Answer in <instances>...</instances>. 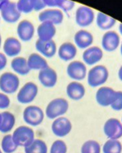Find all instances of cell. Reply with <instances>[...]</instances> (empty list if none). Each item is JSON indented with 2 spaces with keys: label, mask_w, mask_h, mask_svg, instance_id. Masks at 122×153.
<instances>
[{
  "label": "cell",
  "mask_w": 122,
  "mask_h": 153,
  "mask_svg": "<svg viewBox=\"0 0 122 153\" xmlns=\"http://www.w3.org/2000/svg\"><path fill=\"white\" fill-rule=\"evenodd\" d=\"M109 70L104 65L95 66L87 73V83L91 87L95 88L104 85L109 78Z\"/></svg>",
  "instance_id": "obj_1"
},
{
  "label": "cell",
  "mask_w": 122,
  "mask_h": 153,
  "mask_svg": "<svg viewBox=\"0 0 122 153\" xmlns=\"http://www.w3.org/2000/svg\"><path fill=\"white\" fill-rule=\"evenodd\" d=\"M69 107L70 104L66 99H54L47 106L46 116L50 119H56L66 114L69 110Z\"/></svg>",
  "instance_id": "obj_2"
},
{
  "label": "cell",
  "mask_w": 122,
  "mask_h": 153,
  "mask_svg": "<svg viewBox=\"0 0 122 153\" xmlns=\"http://www.w3.org/2000/svg\"><path fill=\"white\" fill-rule=\"evenodd\" d=\"M13 140L17 146L28 147L35 139V134L32 128L25 126L18 127L12 134Z\"/></svg>",
  "instance_id": "obj_3"
},
{
  "label": "cell",
  "mask_w": 122,
  "mask_h": 153,
  "mask_svg": "<svg viewBox=\"0 0 122 153\" xmlns=\"http://www.w3.org/2000/svg\"><path fill=\"white\" fill-rule=\"evenodd\" d=\"M19 85V77L13 73H3L0 76V89L6 94H13L16 92Z\"/></svg>",
  "instance_id": "obj_4"
},
{
  "label": "cell",
  "mask_w": 122,
  "mask_h": 153,
  "mask_svg": "<svg viewBox=\"0 0 122 153\" xmlns=\"http://www.w3.org/2000/svg\"><path fill=\"white\" fill-rule=\"evenodd\" d=\"M44 113L37 106L31 105L27 107L23 112V119L27 124L32 126H37L43 123Z\"/></svg>",
  "instance_id": "obj_5"
},
{
  "label": "cell",
  "mask_w": 122,
  "mask_h": 153,
  "mask_svg": "<svg viewBox=\"0 0 122 153\" xmlns=\"http://www.w3.org/2000/svg\"><path fill=\"white\" fill-rule=\"evenodd\" d=\"M95 18L94 10L87 6H81L76 9L75 21L80 27L84 28L91 25L94 22Z\"/></svg>",
  "instance_id": "obj_6"
},
{
  "label": "cell",
  "mask_w": 122,
  "mask_h": 153,
  "mask_svg": "<svg viewBox=\"0 0 122 153\" xmlns=\"http://www.w3.org/2000/svg\"><path fill=\"white\" fill-rule=\"evenodd\" d=\"M38 87L33 82H28L22 86L17 95V100L21 104L32 103L38 94Z\"/></svg>",
  "instance_id": "obj_7"
},
{
  "label": "cell",
  "mask_w": 122,
  "mask_h": 153,
  "mask_svg": "<svg viewBox=\"0 0 122 153\" xmlns=\"http://www.w3.org/2000/svg\"><path fill=\"white\" fill-rule=\"evenodd\" d=\"M103 132L106 137L112 140H119L122 137V123L118 118H110L106 121Z\"/></svg>",
  "instance_id": "obj_8"
},
{
  "label": "cell",
  "mask_w": 122,
  "mask_h": 153,
  "mask_svg": "<svg viewBox=\"0 0 122 153\" xmlns=\"http://www.w3.org/2000/svg\"><path fill=\"white\" fill-rule=\"evenodd\" d=\"M117 91L110 87L102 86L97 90L95 93V100L98 105L102 107L111 106L115 100Z\"/></svg>",
  "instance_id": "obj_9"
},
{
  "label": "cell",
  "mask_w": 122,
  "mask_h": 153,
  "mask_svg": "<svg viewBox=\"0 0 122 153\" xmlns=\"http://www.w3.org/2000/svg\"><path fill=\"white\" fill-rule=\"evenodd\" d=\"M68 76L72 80L82 81L86 77L87 74V66L81 61H72L67 66L66 69Z\"/></svg>",
  "instance_id": "obj_10"
},
{
  "label": "cell",
  "mask_w": 122,
  "mask_h": 153,
  "mask_svg": "<svg viewBox=\"0 0 122 153\" xmlns=\"http://www.w3.org/2000/svg\"><path fill=\"white\" fill-rule=\"evenodd\" d=\"M72 123L66 117H59L55 119L51 125L53 134L59 137H64L72 130Z\"/></svg>",
  "instance_id": "obj_11"
},
{
  "label": "cell",
  "mask_w": 122,
  "mask_h": 153,
  "mask_svg": "<svg viewBox=\"0 0 122 153\" xmlns=\"http://www.w3.org/2000/svg\"><path fill=\"white\" fill-rule=\"evenodd\" d=\"M21 13L17 7V3L8 1L7 4L1 10V17L4 22L10 24L16 23L21 18Z\"/></svg>",
  "instance_id": "obj_12"
},
{
  "label": "cell",
  "mask_w": 122,
  "mask_h": 153,
  "mask_svg": "<svg viewBox=\"0 0 122 153\" xmlns=\"http://www.w3.org/2000/svg\"><path fill=\"white\" fill-rule=\"evenodd\" d=\"M121 44L120 36L115 31H107L102 38V48L108 52L117 50Z\"/></svg>",
  "instance_id": "obj_13"
},
{
  "label": "cell",
  "mask_w": 122,
  "mask_h": 153,
  "mask_svg": "<svg viewBox=\"0 0 122 153\" xmlns=\"http://www.w3.org/2000/svg\"><path fill=\"white\" fill-rule=\"evenodd\" d=\"M82 58L85 65L94 66L102 60L103 58V51L102 48L98 46L90 47L85 49Z\"/></svg>",
  "instance_id": "obj_14"
},
{
  "label": "cell",
  "mask_w": 122,
  "mask_h": 153,
  "mask_svg": "<svg viewBox=\"0 0 122 153\" xmlns=\"http://www.w3.org/2000/svg\"><path fill=\"white\" fill-rule=\"evenodd\" d=\"M38 18L41 23L49 22L55 25L62 23L64 20V13L59 9H47L39 13Z\"/></svg>",
  "instance_id": "obj_15"
},
{
  "label": "cell",
  "mask_w": 122,
  "mask_h": 153,
  "mask_svg": "<svg viewBox=\"0 0 122 153\" xmlns=\"http://www.w3.org/2000/svg\"><path fill=\"white\" fill-rule=\"evenodd\" d=\"M38 78L40 84L45 88H53L58 81V74L54 69L48 66L39 71Z\"/></svg>",
  "instance_id": "obj_16"
},
{
  "label": "cell",
  "mask_w": 122,
  "mask_h": 153,
  "mask_svg": "<svg viewBox=\"0 0 122 153\" xmlns=\"http://www.w3.org/2000/svg\"><path fill=\"white\" fill-rule=\"evenodd\" d=\"M17 33L21 40L24 42H28L34 36L35 28L32 22L28 20H23L18 24V28H17Z\"/></svg>",
  "instance_id": "obj_17"
},
{
  "label": "cell",
  "mask_w": 122,
  "mask_h": 153,
  "mask_svg": "<svg viewBox=\"0 0 122 153\" xmlns=\"http://www.w3.org/2000/svg\"><path fill=\"white\" fill-rule=\"evenodd\" d=\"M94 37L92 33L84 29H81L74 35V42L76 47L80 49H87L92 46Z\"/></svg>",
  "instance_id": "obj_18"
},
{
  "label": "cell",
  "mask_w": 122,
  "mask_h": 153,
  "mask_svg": "<svg viewBox=\"0 0 122 153\" xmlns=\"http://www.w3.org/2000/svg\"><path fill=\"white\" fill-rule=\"evenodd\" d=\"M35 49L38 52L46 58L54 57L57 52L56 44L53 39L48 41H43L38 39L35 42Z\"/></svg>",
  "instance_id": "obj_19"
},
{
  "label": "cell",
  "mask_w": 122,
  "mask_h": 153,
  "mask_svg": "<svg viewBox=\"0 0 122 153\" xmlns=\"http://www.w3.org/2000/svg\"><path fill=\"white\" fill-rule=\"evenodd\" d=\"M56 34V28L51 22H42L37 28V35L39 39L43 41H48L53 39Z\"/></svg>",
  "instance_id": "obj_20"
},
{
  "label": "cell",
  "mask_w": 122,
  "mask_h": 153,
  "mask_svg": "<svg viewBox=\"0 0 122 153\" xmlns=\"http://www.w3.org/2000/svg\"><path fill=\"white\" fill-rule=\"evenodd\" d=\"M85 87L78 81L70 82L66 87V94L72 100H81L85 96Z\"/></svg>",
  "instance_id": "obj_21"
},
{
  "label": "cell",
  "mask_w": 122,
  "mask_h": 153,
  "mask_svg": "<svg viewBox=\"0 0 122 153\" xmlns=\"http://www.w3.org/2000/svg\"><path fill=\"white\" fill-rule=\"evenodd\" d=\"M77 49L75 44L71 42H66L59 47L58 51V57L65 62L71 61L76 56Z\"/></svg>",
  "instance_id": "obj_22"
},
{
  "label": "cell",
  "mask_w": 122,
  "mask_h": 153,
  "mask_svg": "<svg viewBox=\"0 0 122 153\" xmlns=\"http://www.w3.org/2000/svg\"><path fill=\"white\" fill-rule=\"evenodd\" d=\"M3 51L8 57H15L21 51V44L15 37L7 38L3 44Z\"/></svg>",
  "instance_id": "obj_23"
},
{
  "label": "cell",
  "mask_w": 122,
  "mask_h": 153,
  "mask_svg": "<svg viewBox=\"0 0 122 153\" xmlns=\"http://www.w3.org/2000/svg\"><path fill=\"white\" fill-rule=\"evenodd\" d=\"M27 61H28V67L30 68V70H42L48 67V63L46 59L37 53L31 54L27 59Z\"/></svg>",
  "instance_id": "obj_24"
},
{
  "label": "cell",
  "mask_w": 122,
  "mask_h": 153,
  "mask_svg": "<svg viewBox=\"0 0 122 153\" xmlns=\"http://www.w3.org/2000/svg\"><path fill=\"white\" fill-rule=\"evenodd\" d=\"M12 70L18 74L24 76L30 72V68L28 67V61L24 57H16L11 61Z\"/></svg>",
  "instance_id": "obj_25"
},
{
  "label": "cell",
  "mask_w": 122,
  "mask_h": 153,
  "mask_svg": "<svg viewBox=\"0 0 122 153\" xmlns=\"http://www.w3.org/2000/svg\"><path fill=\"white\" fill-rule=\"evenodd\" d=\"M117 23V20L103 12H98L96 15V25L102 30H109Z\"/></svg>",
  "instance_id": "obj_26"
},
{
  "label": "cell",
  "mask_w": 122,
  "mask_h": 153,
  "mask_svg": "<svg viewBox=\"0 0 122 153\" xmlns=\"http://www.w3.org/2000/svg\"><path fill=\"white\" fill-rule=\"evenodd\" d=\"M1 114L2 121L0 123V132L3 134H7L10 132L15 126V116L9 111H3Z\"/></svg>",
  "instance_id": "obj_27"
},
{
  "label": "cell",
  "mask_w": 122,
  "mask_h": 153,
  "mask_svg": "<svg viewBox=\"0 0 122 153\" xmlns=\"http://www.w3.org/2000/svg\"><path fill=\"white\" fill-rule=\"evenodd\" d=\"M46 7H59L64 10V12L72 10L74 7L75 2L70 0H44Z\"/></svg>",
  "instance_id": "obj_28"
},
{
  "label": "cell",
  "mask_w": 122,
  "mask_h": 153,
  "mask_svg": "<svg viewBox=\"0 0 122 153\" xmlns=\"http://www.w3.org/2000/svg\"><path fill=\"white\" fill-rule=\"evenodd\" d=\"M25 153H47V146L44 140L35 139L33 143L24 148Z\"/></svg>",
  "instance_id": "obj_29"
},
{
  "label": "cell",
  "mask_w": 122,
  "mask_h": 153,
  "mask_svg": "<svg viewBox=\"0 0 122 153\" xmlns=\"http://www.w3.org/2000/svg\"><path fill=\"white\" fill-rule=\"evenodd\" d=\"M103 153H121L122 144L118 140L109 139L103 147Z\"/></svg>",
  "instance_id": "obj_30"
},
{
  "label": "cell",
  "mask_w": 122,
  "mask_h": 153,
  "mask_svg": "<svg viewBox=\"0 0 122 153\" xmlns=\"http://www.w3.org/2000/svg\"><path fill=\"white\" fill-rule=\"evenodd\" d=\"M1 147H2V151L5 153H13L18 149V146L13 141V137L11 134H7L4 136L1 143Z\"/></svg>",
  "instance_id": "obj_31"
},
{
  "label": "cell",
  "mask_w": 122,
  "mask_h": 153,
  "mask_svg": "<svg viewBox=\"0 0 122 153\" xmlns=\"http://www.w3.org/2000/svg\"><path fill=\"white\" fill-rule=\"evenodd\" d=\"M81 153H100L101 146L98 141L89 140L85 141L81 147Z\"/></svg>",
  "instance_id": "obj_32"
},
{
  "label": "cell",
  "mask_w": 122,
  "mask_h": 153,
  "mask_svg": "<svg viewBox=\"0 0 122 153\" xmlns=\"http://www.w3.org/2000/svg\"><path fill=\"white\" fill-rule=\"evenodd\" d=\"M17 7L21 13H29L34 10L33 0H19L17 2Z\"/></svg>",
  "instance_id": "obj_33"
},
{
  "label": "cell",
  "mask_w": 122,
  "mask_h": 153,
  "mask_svg": "<svg viewBox=\"0 0 122 153\" xmlns=\"http://www.w3.org/2000/svg\"><path fill=\"white\" fill-rule=\"evenodd\" d=\"M67 145L63 140H57L51 145L50 153H66Z\"/></svg>",
  "instance_id": "obj_34"
},
{
  "label": "cell",
  "mask_w": 122,
  "mask_h": 153,
  "mask_svg": "<svg viewBox=\"0 0 122 153\" xmlns=\"http://www.w3.org/2000/svg\"><path fill=\"white\" fill-rule=\"evenodd\" d=\"M111 108L113 111H120L122 110V91H117L115 100L111 104Z\"/></svg>",
  "instance_id": "obj_35"
},
{
  "label": "cell",
  "mask_w": 122,
  "mask_h": 153,
  "mask_svg": "<svg viewBox=\"0 0 122 153\" xmlns=\"http://www.w3.org/2000/svg\"><path fill=\"white\" fill-rule=\"evenodd\" d=\"M10 105V100L7 95L0 92V109H7Z\"/></svg>",
  "instance_id": "obj_36"
},
{
  "label": "cell",
  "mask_w": 122,
  "mask_h": 153,
  "mask_svg": "<svg viewBox=\"0 0 122 153\" xmlns=\"http://www.w3.org/2000/svg\"><path fill=\"white\" fill-rule=\"evenodd\" d=\"M33 9L35 11L42 10L46 7L45 2L44 0H33Z\"/></svg>",
  "instance_id": "obj_37"
},
{
  "label": "cell",
  "mask_w": 122,
  "mask_h": 153,
  "mask_svg": "<svg viewBox=\"0 0 122 153\" xmlns=\"http://www.w3.org/2000/svg\"><path fill=\"white\" fill-rule=\"evenodd\" d=\"M7 65V55L4 53L0 52V71L5 69Z\"/></svg>",
  "instance_id": "obj_38"
},
{
  "label": "cell",
  "mask_w": 122,
  "mask_h": 153,
  "mask_svg": "<svg viewBox=\"0 0 122 153\" xmlns=\"http://www.w3.org/2000/svg\"><path fill=\"white\" fill-rule=\"evenodd\" d=\"M118 78H119V80H120L121 81H122V65L121 66V67L119 68V70H118Z\"/></svg>",
  "instance_id": "obj_39"
},
{
  "label": "cell",
  "mask_w": 122,
  "mask_h": 153,
  "mask_svg": "<svg viewBox=\"0 0 122 153\" xmlns=\"http://www.w3.org/2000/svg\"><path fill=\"white\" fill-rule=\"evenodd\" d=\"M7 2H8L7 0H0V10L2 9V7H4Z\"/></svg>",
  "instance_id": "obj_40"
},
{
  "label": "cell",
  "mask_w": 122,
  "mask_h": 153,
  "mask_svg": "<svg viewBox=\"0 0 122 153\" xmlns=\"http://www.w3.org/2000/svg\"><path fill=\"white\" fill-rule=\"evenodd\" d=\"M118 30H119V33H120L121 35L122 36V23H121L119 25V27H118Z\"/></svg>",
  "instance_id": "obj_41"
},
{
  "label": "cell",
  "mask_w": 122,
  "mask_h": 153,
  "mask_svg": "<svg viewBox=\"0 0 122 153\" xmlns=\"http://www.w3.org/2000/svg\"><path fill=\"white\" fill-rule=\"evenodd\" d=\"M120 52H121V55L122 56V42L121 44V47H120Z\"/></svg>",
  "instance_id": "obj_42"
},
{
  "label": "cell",
  "mask_w": 122,
  "mask_h": 153,
  "mask_svg": "<svg viewBox=\"0 0 122 153\" xmlns=\"http://www.w3.org/2000/svg\"><path fill=\"white\" fill-rule=\"evenodd\" d=\"M1 44H2V36H1V34H0V48H1Z\"/></svg>",
  "instance_id": "obj_43"
},
{
  "label": "cell",
  "mask_w": 122,
  "mask_h": 153,
  "mask_svg": "<svg viewBox=\"0 0 122 153\" xmlns=\"http://www.w3.org/2000/svg\"><path fill=\"white\" fill-rule=\"evenodd\" d=\"M1 121H2V114H0V123H1Z\"/></svg>",
  "instance_id": "obj_44"
},
{
  "label": "cell",
  "mask_w": 122,
  "mask_h": 153,
  "mask_svg": "<svg viewBox=\"0 0 122 153\" xmlns=\"http://www.w3.org/2000/svg\"><path fill=\"white\" fill-rule=\"evenodd\" d=\"M0 153H2V152H1V149H0Z\"/></svg>",
  "instance_id": "obj_45"
},
{
  "label": "cell",
  "mask_w": 122,
  "mask_h": 153,
  "mask_svg": "<svg viewBox=\"0 0 122 153\" xmlns=\"http://www.w3.org/2000/svg\"><path fill=\"white\" fill-rule=\"evenodd\" d=\"M121 123H122V118H121Z\"/></svg>",
  "instance_id": "obj_46"
}]
</instances>
